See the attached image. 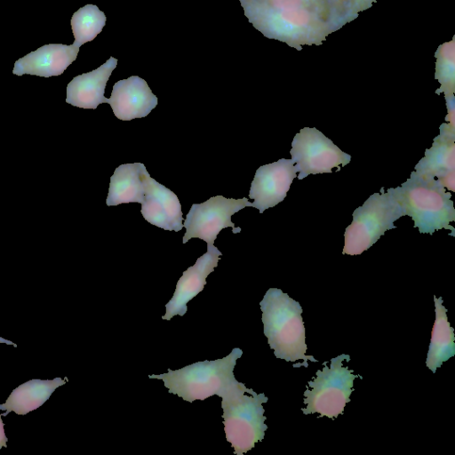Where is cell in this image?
Returning a JSON list of instances; mask_svg holds the SVG:
<instances>
[{
  "label": "cell",
  "instance_id": "17",
  "mask_svg": "<svg viewBox=\"0 0 455 455\" xmlns=\"http://www.w3.org/2000/svg\"><path fill=\"white\" fill-rule=\"evenodd\" d=\"M66 380L61 378L51 380L31 379L21 384L13 389L4 403L0 404V410L6 411L2 416H6L11 411L25 415L37 409L49 399L58 387L64 385Z\"/></svg>",
  "mask_w": 455,
  "mask_h": 455
},
{
  "label": "cell",
  "instance_id": "16",
  "mask_svg": "<svg viewBox=\"0 0 455 455\" xmlns=\"http://www.w3.org/2000/svg\"><path fill=\"white\" fill-rule=\"evenodd\" d=\"M117 65L110 57L96 69L75 76L67 86L66 102L81 108L95 109L101 103H108L104 96L107 82Z\"/></svg>",
  "mask_w": 455,
  "mask_h": 455
},
{
  "label": "cell",
  "instance_id": "23",
  "mask_svg": "<svg viewBox=\"0 0 455 455\" xmlns=\"http://www.w3.org/2000/svg\"><path fill=\"white\" fill-rule=\"evenodd\" d=\"M377 0H347L343 8V19L345 23L352 21L361 12L373 5Z\"/></svg>",
  "mask_w": 455,
  "mask_h": 455
},
{
  "label": "cell",
  "instance_id": "13",
  "mask_svg": "<svg viewBox=\"0 0 455 455\" xmlns=\"http://www.w3.org/2000/svg\"><path fill=\"white\" fill-rule=\"evenodd\" d=\"M432 147L415 165L414 171L433 177L447 190L455 191V127L442 124Z\"/></svg>",
  "mask_w": 455,
  "mask_h": 455
},
{
  "label": "cell",
  "instance_id": "15",
  "mask_svg": "<svg viewBox=\"0 0 455 455\" xmlns=\"http://www.w3.org/2000/svg\"><path fill=\"white\" fill-rule=\"evenodd\" d=\"M79 48L75 44H44L15 61L12 73L42 77L61 75L76 60Z\"/></svg>",
  "mask_w": 455,
  "mask_h": 455
},
{
  "label": "cell",
  "instance_id": "21",
  "mask_svg": "<svg viewBox=\"0 0 455 455\" xmlns=\"http://www.w3.org/2000/svg\"><path fill=\"white\" fill-rule=\"evenodd\" d=\"M435 78L440 84L436 94L444 93V98L455 92V44L454 39L441 44L435 52Z\"/></svg>",
  "mask_w": 455,
  "mask_h": 455
},
{
  "label": "cell",
  "instance_id": "5",
  "mask_svg": "<svg viewBox=\"0 0 455 455\" xmlns=\"http://www.w3.org/2000/svg\"><path fill=\"white\" fill-rule=\"evenodd\" d=\"M242 355V349L235 347L224 358L196 362L179 370L168 369L167 373L148 377L162 379L169 393L185 401H204L214 395L220 396L225 387L235 379L233 371Z\"/></svg>",
  "mask_w": 455,
  "mask_h": 455
},
{
  "label": "cell",
  "instance_id": "7",
  "mask_svg": "<svg viewBox=\"0 0 455 455\" xmlns=\"http://www.w3.org/2000/svg\"><path fill=\"white\" fill-rule=\"evenodd\" d=\"M345 360L349 361L350 355L341 354L331 358L330 366L323 363V369L315 372V377L307 382L304 391L305 408H301L305 415L318 413L319 418L336 419L343 414L344 408L350 402L354 380L361 378L353 374V370L343 366Z\"/></svg>",
  "mask_w": 455,
  "mask_h": 455
},
{
  "label": "cell",
  "instance_id": "2",
  "mask_svg": "<svg viewBox=\"0 0 455 455\" xmlns=\"http://www.w3.org/2000/svg\"><path fill=\"white\" fill-rule=\"evenodd\" d=\"M262 312L264 334L276 358L295 363L303 361L317 363L312 355H307L306 333L301 316L300 304L277 288H270L259 302Z\"/></svg>",
  "mask_w": 455,
  "mask_h": 455
},
{
  "label": "cell",
  "instance_id": "12",
  "mask_svg": "<svg viewBox=\"0 0 455 455\" xmlns=\"http://www.w3.org/2000/svg\"><path fill=\"white\" fill-rule=\"evenodd\" d=\"M221 254L213 244H207V251L184 271L177 282L174 293L165 305V314L162 316L164 320L170 321L176 315L183 316L187 313L188 301L203 291L206 277L218 266Z\"/></svg>",
  "mask_w": 455,
  "mask_h": 455
},
{
  "label": "cell",
  "instance_id": "27",
  "mask_svg": "<svg viewBox=\"0 0 455 455\" xmlns=\"http://www.w3.org/2000/svg\"><path fill=\"white\" fill-rule=\"evenodd\" d=\"M0 343H5V344H8V345H13L14 347H17L16 344H14L13 342L8 340V339H5L2 337H0Z\"/></svg>",
  "mask_w": 455,
  "mask_h": 455
},
{
  "label": "cell",
  "instance_id": "20",
  "mask_svg": "<svg viewBox=\"0 0 455 455\" xmlns=\"http://www.w3.org/2000/svg\"><path fill=\"white\" fill-rule=\"evenodd\" d=\"M106 15L95 4H86L72 15L70 24L75 41L80 47L92 41L106 25Z\"/></svg>",
  "mask_w": 455,
  "mask_h": 455
},
{
  "label": "cell",
  "instance_id": "14",
  "mask_svg": "<svg viewBox=\"0 0 455 455\" xmlns=\"http://www.w3.org/2000/svg\"><path fill=\"white\" fill-rule=\"evenodd\" d=\"M115 116L124 121L147 116L157 105V97L138 76L116 82L108 102Z\"/></svg>",
  "mask_w": 455,
  "mask_h": 455
},
{
  "label": "cell",
  "instance_id": "18",
  "mask_svg": "<svg viewBox=\"0 0 455 455\" xmlns=\"http://www.w3.org/2000/svg\"><path fill=\"white\" fill-rule=\"evenodd\" d=\"M434 302L435 319L431 331L426 365L435 373L443 363L455 355V336L454 329L448 321L447 309L443 306V298L434 296Z\"/></svg>",
  "mask_w": 455,
  "mask_h": 455
},
{
  "label": "cell",
  "instance_id": "24",
  "mask_svg": "<svg viewBox=\"0 0 455 455\" xmlns=\"http://www.w3.org/2000/svg\"><path fill=\"white\" fill-rule=\"evenodd\" d=\"M445 101L448 111L445 120L450 125L455 127V98L454 96L446 97Z\"/></svg>",
  "mask_w": 455,
  "mask_h": 455
},
{
  "label": "cell",
  "instance_id": "8",
  "mask_svg": "<svg viewBox=\"0 0 455 455\" xmlns=\"http://www.w3.org/2000/svg\"><path fill=\"white\" fill-rule=\"evenodd\" d=\"M290 154L299 180L310 174L331 173L333 167L339 172L351 161L350 155L315 127H304L296 133Z\"/></svg>",
  "mask_w": 455,
  "mask_h": 455
},
{
  "label": "cell",
  "instance_id": "6",
  "mask_svg": "<svg viewBox=\"0 0 455 455\" xmlns=\"http://www.w3.org/2000/svg\"><path fill=\"white\" fill-rule=\"evenodd\" d=\"M403 216L392 191L384 188L374 193L353 212V220L344 233L342 254L359 255L371 247L387 230L396 228L395 221Z\"/></svg>",
  "mask_w": 455,
  "mask_h": 455
},
{
  "label": "cell",
  "instance_id": "22",
  "mask_svg": "<svg viewBox=\"0 0 455 455\" xmlns=\"http://www.w3.org/2000/svg\"><path fill=\"white\" fill-rule=\"evenodd\" d=\"M241 5L258 6L268 9H310L339 20L341 16L336 12L329 0H239Z\"/></svg>",
  "mask_w": 455,
  "mask_h": 455
},
{
  "label": "cell",
  "instance_id": "19",
  "mask_svg": "<svg viewBox=\"0 0 455 455\" xmlns=\"http://www.w3.org/2000/svg\"><path fill=\"white\" fill-rule=\"evenodd\" d=\"M145 165L141 163L119 165L110 178L108 206L128 203H142L144 185L141 178Z\"/></svg>",
  "mask_w": 455,
  "mask_h": 455
},
{
  "label": "cell",
  "instance_id": "1",
  "mask_svg": "<svg viewBox=\"0 0 455 455\" xmlns=\"http://www.w3.org/2000/svg\"><path fill=\"white\" fill-rule=\"evenodd\" d=\"M242 7L249 22L264 36L296 50L323 44L329 35L343 26L337 18L310 9Z\"/></svg>",
  "mask_w": 455,
  "mask_h": 455
},
{
  "label": "cell",
  "instance_id": "10",
  "mask_svg": "<svg viewBox=\"0 0 455 455\" xmlns=\"http://www.w3.org/2000/svg\"><path fill=\"white\" fill-rule=\"evenodd\" d=\"M296 177L297 170L291 159L281 158L260 166L251 184L249 197L254 200L251 206L260 213L275 206L286 197Z\"/></svg>",
  "mask_w": 455,
  "mask_h": 455
},
{
  "label": "cell",
  "instance_id": "25",
  "mask_svg": "<svg viewBox=\"0 0 455 455\" xmlns=\"http://www.w3.org/2000/svg\"><path fill=\"white\" fill-rule=\"evenodd\" d=\"M329 1L331 2V5L336 10V12L341 16V18L344 21L342 13H343V8H344V5H345L347 0H329ZM344 23H345V21H344Z\"/></svg>",
  "mask_w": 455,
  "mask_h": 455
},
{
  "label": "cell",
  "instance_id": "4",
  "mask_svg": "<svg viewBox=\"0 0 455 455\" xmlns=\"http://www.w3.org/2000/svg\"><path fill=\"white\" fill-rule=\"evenodd\" d=\"M220 397L226 439L235 454L243 455L264 438L267 426L262 404L268 398L236 379L225 387Z\"/></svg>",
  "mask_w": 455,
  "mask_h": 455
},
{
  "label": "cell",
  "instance_id": "3",
  "mask_svg": "<svg viewBox=\"0 0 455 455\" xmlns=\"http://www.w3.org/2000/svg\"><path fill=\"white\" fill-rule=\"evenodd\" d=\"M392 191L398 200L403 216L412 219L414 228L420 234L433 235L440 229H448L455 235L451 222L455 221V208L451 194L435 178L423 176L412 171L411 176Z\"/></svg>",
  "mask_w": 455,
  "mask_h": 455
},
{
  "label": "cell",
  "instance_id": "11",
  "mask_svg": "<svg viewBox=\"0 0 455 455\" xmlns=\"http://www.w3.org/2000/svg\"><path fill=\"white\" fill-rule=\"evenodd\" d=\"M144 200L141 214L150 224L169 231L182 229L183 217L178 196L169 188L150 177L146 167L141 174Z\"/></svg>",
  "mask_w": 455,
  "mask_h": 455
},
{
  "label": "cell",
  "instance_id": "26",
  "mask_svg": "<svg viewBox=\"0 0 455 455\" xmlns=\"http://www.w3.org/2000/svg\"><path fill=\"white\" fill-rule=\"evenodd\" d=\"M4 425L2 420V415H0V450L7 445V437L4 433Z\"/></svg>",
  "mask_w": 455,
  "mask_h": 455
},
{
  "label": "cell",
  "instance_id": "9",
  "mask_svg": "<svg viewBox=\"0 0 455 455\" xmlns=\"http://www.w3.org/2000/svg\"><path fill=\"white\" fill-rule=\"evenodd\" d=\"M247 206H251V203L246 197L234 199L223 196H212L202 204H192L183 224L186 228L183 243L196 237L205 241L207 244H213L218 234L228 227L233 228V233L241 232L240 228H235L231 217Z\"/></svg>",
  "mask_w": 455,
  "mask_h": 455
}]
</instances>
